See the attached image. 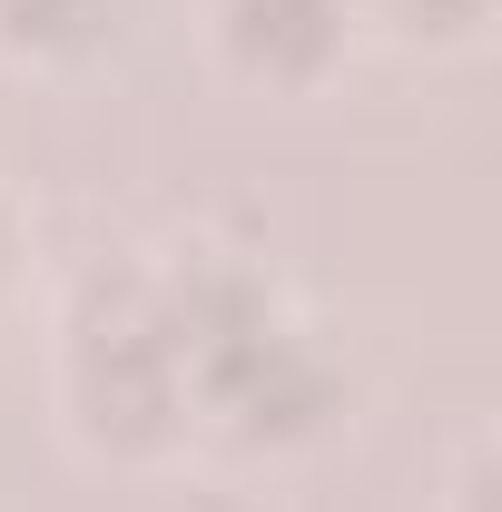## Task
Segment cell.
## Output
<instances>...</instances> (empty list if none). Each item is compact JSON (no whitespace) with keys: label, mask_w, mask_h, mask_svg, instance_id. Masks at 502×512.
Returning <instances> with one entry per match:
<instances>
[{"label":"cell","mask_w":502,"mask_h":512,"mask_svg":"<svg viewBox=\"0 0 502 512\" xmlns=\"http://www.w3.org/2000/svg\"><path fill=\"white\" fill-rule=\"evenodd\" d=\"M345 40V0H227V50L266 79H315Z\"/></svg>","instance_id":"obj_1"},{"label":"cell","mask_w":502,"mask_h":512,"mask_svg":"<svg viewBox=\"0 0 502 512\" xmlns=\"http://www.w3.org/2000/svg\"><path fill=\"white\" fill-rule=\"evenodd\" d=\"M79 20H89V0H0V30H20V40L30 30L50 40V30H79Z\"/></svg>","instance_id":"obj_2"},{"label":"cell","mask_w":502,"mask_h":512,"mask_svg":"<svg viewBox=\"0 0 502 512\" xmlns=\"http://www.w3.org/2000/svg\"><path fill=\"white\" fill-rule=\"evenodd\" d=\"M394 10H404V20H434V30H463L483 0H394Z\"/></svg>","instance_id":"obj_3"},{"label":"cell","mask_w":502,"mask_h":512,"mask_svg":"<svg viewBox=\"0 0 502 512\" xmlns=\"http://www.w3.org/2000/svg\"><path fill=\"white\" fill-rule=\"evenodd\" d=\"M197 512H237V503H197Z\"/></svg>","instance_id":"obj_4"}]
</instances>
